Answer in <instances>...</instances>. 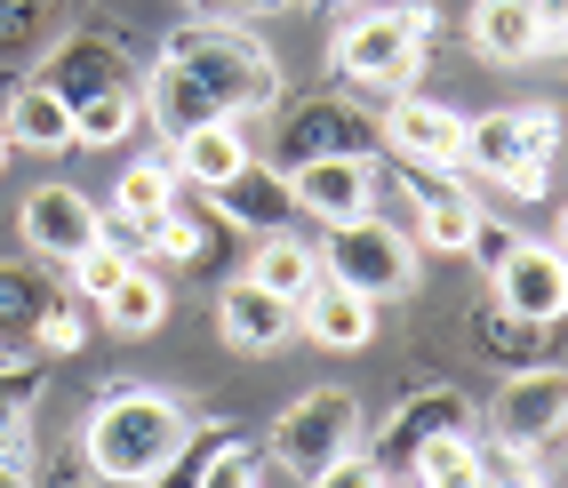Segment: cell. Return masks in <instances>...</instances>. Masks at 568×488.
Listing matches in <instances>:
<instances>
[{"label":"cell","mask_w":568,"mask_h":488,"mask_svg":"<svg viewBox=\"0 0 568 488\" xmlns=\"http://www.w3.org/2000/svg\"><path fill=\"white\" fill-rule=\"evenodd\" d=\"M144 96V121H153L169 144L201 121H248V112H273L281 104V57L264 49L256 24L233 17H193L169 32L161 64L136 81Z\"/></svg>","instance_id":"cell-1"},{"label":"cell","mask_w":568,"mask_h":488,"mask_svg":"<svg viewBox=\"0 0 568 488\" xmlns=\"http://www.w3.org/2000/svg\"><path fill=\"white\" fill-rule=\"evenodd\" d=\"M193 425L201 417L161 385H112V393H97L89 425H81V465L97 480H112V488H144L184 448Z\"/></svg>","instance_id":"cell-2"},{"label":"cell","mask_w":568,"mask_h":488,"mask_svg":"<svg viewBox=\"0 0 568 488\" xmlns=\"http://www.w3.org/2000/svg\"><path fill=\"white\" fill-rule=\"evenodd\" d=\"M433 49V9L425 0H393V9H353L328 41V72L353 96H408L416 64Z\"/></svg>","instance_id":"cell-3"},{"label":"cell","mask_w":568,"mask_h":488,"mask_svg":"<svg viewBox=\"0 0 568 488\" xmlns=\"http://www.w3.org/2000/svg\"><path fill=\"white\" fill-rule=\"evenodd\" d=\"M465 169L488 176L513 201H545L560 169V112L552 104H505L465 121Z\"/></svg>","instance_id":"cell-4"},{"label":"cell","mask_w":568,"mask_h":488,"mask_svg":"<svg viewBox=\"0 0 568 488\" xmlns=\"http://www.w3.org/2000/svg\"><path fill=\"white\" fill-rule=\"evenodd\" d=\"M321 273L345 281L353 296L385 305V296H408L416 288V233L393 216H353V224H328L321 241Z\"/></svg>","instance_id":"cell-5"},{"label":"cell","mask_w":568,"mask_h":488,"mask_svg":"<svg viewBox=\"0 0 568 488\" xmlns=\"http://www.w3.org/2000/svg\"><path fill=\"white\" fill-rule=\"evenodd\" d=\"M361 433H368L361 393H345V385H313V393H296L281 417H273V465L296 472V480H313V472H328L336 457H353Z\"/></svg>","instance_id":"cell-6"},{"label":"cell","mask_w":568,"mask_h":488,"mask_svg":"<svg viewBox=\"0 0 568 488\" xmlns=\"http://www.w3.org/2000/svg\"><path fill=\"white\" fill-rule=\"evenodd\" d=\"M273 169H305V161H345V153H368L376 161V121L353 104V96H305V104H273Z\"/></svg>","instance_id":"cell-7"},{"label":"cell","mask_w":568,"mask_h":488,"mask_svg":"<svg viewBox=\"0 0 568 488\" xmlns=\"http://www.w3.org/2000/svg\"><path fill=\"white\" fill-rule=\"evenodd\" d=\"M376 136H385V153L400 169H448V176H465V112L440 104V96H393V112L376 121Z\"/></svg>","instance_id":"cell-8"},{"label":"cell","mask_w":568,"mask_h":488,"mask_svg":"<svg viewBox=\"0 0 568 488\" xmlns=\"http://www.w3.org/2000/svg\"><path fill=\"white\" fill-rule=\"evenodd\" d=\"M488 425H497L505 448H528V457H537L552 433H568V368L560 360L513 368L505 393H497V408H488Z\"/></svg>","instance_id":"cell-9"},{"label":"cell","mask_w":568,"mask_h":488,"mask_svg":"<svg viewBox=\"0 0 568 488\" xmlns=\"http://www.w3.org/2000/svg\"><path fill=\"white\" fill-rule=\"evenodd\" d=\"M17 233H24L32 256H49V265H72V256H89V248L104 241V209L81 193V184H41V193H24Z\"/></svg>","instance_id":"cell-10"},{"label":"cell","mask_w":568,"mask_h":488,"mask_svg":"<svg viewBox=\"0 0 568 488\" xmlns=\"http://www.w3.org/2000/svg\"><path fill=\"white\" fill-rule=\"evenodd\" d=\"M433 433H473V400L457 393V385H433V393H408L393 417H385V433L368 440V465L385 472V480H408V465H416V448H425Z\"/></svg>","instance_id":"cell-11"},{"label":"cell","mask_w":568,"mask_h":488,"mask_svg":"<svg viewBox=\"0 0 568 488\" xmlns=\"http://www.w3.org/2000/svg\"><path fill=\"white\" fill-rule=\"evenodd\" d=\"M488 281H497V296H488V305H505V313L537 321V328H560V321H568V248L520 241Z\"/></svg>","instance_id":"cell-12"},{"label":"cell","mask_w":568,"mask_h":488,"mask_svg":"<svg viewBox=\"0 0 568 488\" xmlns=\"http://www.w3.org/2000/svg\"><path fill=\"white\" fill-rule=\"evenodd\" d=\"M288 193H296V216L353 224V216H376L385 169H376L368 153H345V161H305V169H288Z\"/></svg>","instance_id":"cell-13"},{"label":"cell","mask_w":568,"mask_h":488,"mask_svg":"<svg viewBox=\"0 0 568 488\" xmlns=\"http://www.w3.org/2000/svg\"><path fill=\"white\" fill-rule=\"evenodd\" d=\"M209 216H216V224H233V233H256V241L296 233V193H288V169L248 161L241 176H224L216 193H209Z\"/></svg>","instance_id":"cell-14"},{"label":"cell","mask_w":568,"mask_h":488,"mask_svg":"<svg viewBox=\"0 0 568 488\" xmlns=\"http://www.w3.org/2000/svg\"><path fill=\"white\" fill-rule=\"evenodd\" d=\"M184 201V184L169 161H129L121 176H112V209H104V241H121L129 256L153 241V224Z\"/></svg>","instance_id":"cell-15"},{"label":"cell","mask_w":568,"mask_h":488,"mask_svg":"<svg viewBox=\"0 0 568 488\" xmlns=\"http://www.w3.org/2000/svg\"><path fill=\"white\" fill-rule=\"evenodd\" d=\"M216 336H224L233 353H281L288 336H296V305H288V296H273V288H256V281L241 273V281L216 288Z\"/></svg>","instance_id":"cell-16"},{"label":"cell","mask_w":568,"mask_h":488,"mask_svg":"<svg viewBox=\"0 0 568 488\" xmlns=\"http://www.w3.org/2000/svg\"><path fill=\"white\" fill-rule=\"evenodd\" d=\"M32 81H49L64 104H81V96H104V89H136V72H129V57H121L112 32H72Z\"/></svg>","instance_id":"cell-17"},{"label":"cell","mask_w":568,"mask_h":488,"mask_svg":"<svg viewBox=\"0 0 568 488\" xmlns=\"http://www.w3.org/2000/svg\"><path fill=\"white\" fill-rule=\"evenodd\" d=\"M248 161H256V144H248L241 121H201V129H184L169 144V169H176V184H193V193H216V184L241 176Z\"/></svg>","instance_id":"cell-18"},{"label":"cell","mask_w":568,"mask_h":488,"mask_svg":"<svg viewBox=\"0 0 568 488\" xmlns=\"http://www.w3.org/2000/svg\"><path fill=\"white\" fill-rule=\"evenodd\" d=\"M296 328H305L313 345H328V353H361L368 336H376V305L353 296L345 281H321L305 305H296Z\"/></svg>","instance_id":"cell-19"},{"label":"cell","mask_w":568,"mask_h":488,"mask_svg":"<svg viewBox=\"0 0 568 488\" xmlns=\"http://www.w3.org/2000/svg\"><path fill=\"white\" fill-rule=\"evenodd\" d=\"M17 153H72V104L49 89V81H17L9 112H0Z\"/></svg>","instance_id":"cell-20"},{"label":"cell","mask_w":568,"mask_h":488,"mask_svg":"<svg viewBox=\"0 0 568 488\" xmlns=\"http://www.w3.org/2000/svg\"><path fill=\"white\" fill-rule=\"evenodd\" d=\"M465 32L488 64H537V9L528 0H473Z\"/></svg>","instance_id":"cell-21"},{"label":"cell","mask_w":568,"mask_h":488,"mask_svg":"<svg viewBox=\"0 0 568 488\" xmlns=\"http://www.w3.org/2000/svg\"><path fill=\"white\" fill-rule=\"evenodd\" d=\"M248 281H256V288H273V296H288V305H305V296H313L328 273H321V248H313V241L273 233V241H256V256H248Z\"/></svg>","instance_id":"cell-22"},{"label":"cell","mask_w":568,"mask_h":488,"mask_svg":"<svg viewBox=\"0 0 568 488\" xmlns=\"http://www.w3.org/2000/svg\"><path fill=\"white\" fill-rule=\"evenodd\" d=\"M97 321L112 328V336H153L161 321H169V273H153V265H129L121 273V288L97 305Z\"/></svg>","instance_id":"cell-23"},{"label":"cell","mask_w":568,"mask_h":488,"mask_svg":"<svg viewBox=\"0 0 568 488\" xmlns=\"http://www.w3.org/2000/svg\"><path fill=\"white\" fill-rule=\"evenodd\" d=\"M408 480L416 488H488V457H480L473 433H433L425 448H416Z\"/></svg>","instance_id":"cell-24"},{"label":"cell","mask_w":568,"mask_h":488,"mask_svg":"<svg viewBox=\"0 0 568 488\" xmlns=\"http://www.w3.org/2000/svg\"><path fill=\"white\" fill-rule=\"evenodd\" d=\"M473 224H480V201L465 193V184H448V193L433 201H416V248H433V256H465L473 248Z\"/></svg>","instance_id":"cell-25"},{"label":"cell","mask_w":568,"mask_h":488,"mask_svg":"<svg viewBox=\"0 0 568 488\" xmlns=\"http://www.w3.org/2000/svg\"><path fill=\"white\" fill-rule=\"evenodd\" d=\"M57 305V281L32 273V265H0V345H32V328H41V313Z\"/></svg>","instance_id":"cell-26"},{"label":"cell","mask_w":568,"mask_h":488,"mask_svg":"<svg viewBox=\"0 0 568 488\" xmlns=\"http://www.w3.org/2000/svg\"><path fill=\"white\" fill-rule=\"evenodd\" d=\"M473 345L497 353L505 368H537V360H552V336H545L537 321L505 313V305H480V313H473Z\"/></svg>","instance_id":"cell-27"},{"label":"cell","mask_w":568,"mask_h":488,"mask_svg":"<svg viewBox=\"0 0 568 488\" xmlns=\"http://www.w3.org/2000/svg\"><path fill=\"white\" fill-rule=\"evenodd\" d=\"M32 417H41V368H0V457H32Z\"/></svg>","instance_id":"cell-28"},{"label":"cell","mask_w":568,"mask_h":488,"mask_svg":"<svg viewBox=\"0 0 568 488\" xmlns=\"http://www.w3.org/2000/svg\"><path fill=\"white\" fill-rule=\"evenodd\" d=\"M136 121H144V96H136V89H104V96H81V104H72V144L104 153V144H121Z\"/></svg>","instance_id":"cell-29"},{"label":"cell","mask_w":568,"mask_h":488,"mask_svg":"<svg viewBox=\"0 0 568 488\" xmlns=\"http://www.w3.org/2000/svg\"><path fill=\"white\" fill-rule=\"evenodd\" d=\"M209 224L216 216H201V209H169L161 224H153V241H144V256H161V265H201V256H209Z\"/></svg>","instance_id":"cell-30"},{"label":"cell","mask_w":568,"mask_h":488,"mask_svg":"<svg viewBox=\"0 0 568 488\" xmlns=\"http://www.w3.org/2000/svg\"><path fill=\"white\" fill-rule=\"evenodd\" d=\"M224 440H233V425H193V433H184V448H176V457L144 480V488H201V480H209V457H216Z\"/></svg>","instance_id":"cell-31"},{"label":"cell","mask_w":568,"mask_h":488,"mask_svg":"<svg viewBox=\"0 0 568 488\" xmlns=\"http://www.w3.org/2000/svg\"><path fill=\"white\" fill-rule=\"evenodd\" d=\"M89 321H97V305H81V296H57V305L41 313V328H32V353L72 360V353L89 345Z\"/></svg>","instance_id":"cell-32"},{"label":"cell","mask_w":568,"mask_h":488,"mask_svg":"<svg viewBox=\"0 0 568 488\" xmlns=\"http://www.w3.org/2000/svg\"><path fill=\"white\" fill-rule=\"evenodd\" d=\"M129 265H136V256H129L121 241H97L89 256H72L64 273H72V296H81V305H104V296L121 288V273H129Z\"/></svg>","instance_id":"cell-33"},{"label":"cell","mask_w":568,"mask_h":488,"mask_svg":"<svg viewBox=\"0 0 568 488\" xmlns=\"http://www.w3.org/2000/svg\"><path fill=\"white\" fill-rule=\"evenodd\" d=\"M57 9H64V0H0V64H9V57H24L32 41H41Z\"/></svg>","instance_id":"cell-34"},{"label":"cell","mask_w":568,"mask_h":488,"mask_svg":"<svg viewBox=\"0 0 568 488\" xmlns=\"http://www.w3.org/2000/svg\"><path fill=\"white\" fill-rule=\"evenodd\" d=\"M513 248H520V233H513V224H497V216H488V209H480V224H473V248H465V256H480V265H488V273H497V265H505V256H513Z\"/></svg>","instance_id":"cell-35"},{"label":"cell","mask_w":568,"mask_h":488,"mask_svg":"<svg viewBox=\"0 0 568 488\" xmlns=\"http://www.w3.org/2000/svg\"><path fill=\"white\" fill-rule=\"evenodd\" d=\"M305 488H385V472L368 465V448H353V457H336L328 472H313Z\"/></svg>","instance_id":"cell-36"},{"label":"cell","mask_w":568,"mask_h":488,"mask_svg":"<svg viewBox=\"0 0 568 488\" xmlns=\"http://www.w3.org/2000/svg\"><path fill=\"white\" fill-rule=\"evenodd\" d=\"M537 9V57H568V0H528Z\"/></svg>","instance_id":"cell-37"},{"label":"cell","mask_w":568,"mask_h":488,"mask_svg":"<svg viewBox=\"0 0 568 488\" xmlns=\"http://www.w3.org/2000/svg\"><path fill=\"white\" fill-rule=\"evenodd\" d=\"M193 17H233V24H248V17H264V9H288V0H184Z\"/></svg>","instance_id":"cell-38"},{"label":"cell","mask_w":568,"mask_h":488,"mask_svg":"<svg viewBox=\"0 0 568 488\" xmlns=\"http://www.w3.org/2000/svg\"><path fill=\"white\" fill-rule=\"evenodd\" d=\"M488 488H552L537 465H520V472H497V480H488Z\"/></svg>","instance_id":"cell-39"},{"label":"cell","mask_w":568,"mask_h":488,"mask_svg":"<svg viewBox=\"0 0 568 488\" xmlns=\"http://www.w3.org/2000/svg\"><path fill=\"white\" fill-rule=\"evenodd\" d=\"M32 457H0V488H32V472H24Z\"/></svg>","instance_id":"cell-40"},{"label":"cell","mask_w":568,"mask_h":488,"mask_svg":"<svg viewBox=\"0 0 568 488\" xmlns=\"http://www.w3.org/2000/svg\"><path fill=\"white\" fill-rule=\"evenodd\" d=\"M9 153H17V144H9V129H0V169H9Z\"/></svg>","instance_id":"cell-41"},{"label":"cell","mask_w":568,"mask_h":488,"mask_svg":"<svg viewBox=\"0 0 568 488\" xmlns=\"http://www.w3.org/2000/svg\"><path fill=\"white\" fill-rule=\"evenodd\" d=\"M9 360H17V353H9V345H0V368H9Z\"/></svg>","instance_id":"cell-42"},{"label":"cell","mask_w":568,"mask_h":488,"mask_svg":"<svg viewBox=\"0 0 568 488\" xmlns=\"http://www.w3.org/2000/svg\"><path fill=\"white\" fill-rule=\"evenodd\" d=\"M385 488H416V480H385Z\"/></svg>","instance_id":"cell-43"},{"label":"cell","mask_w":568,"mask_h":488,"mask_svg":"<svg viewBox=\"0 0 568 488\" xmlns=\"http://www.w3.org/2000/svg\"><path fill=\"white\" fill-rule=\"evenodd\" d=\"M248 488H256V480H248Z\"/></svg>","instance_id":"cell-44"},{"label":"cell","mask_w":568,"mask_h":488,"mask_svg":"<svg viewBox=\"0 0 568 488\" xmlns=\"http://www.w3.org/2000/svg\"><path fill=\"white\" fill-rule=\"evenodd\" d=\"M560 488H568V480H560Z\"/></svg>","instance_id":"cell-45"}]
</instances>
